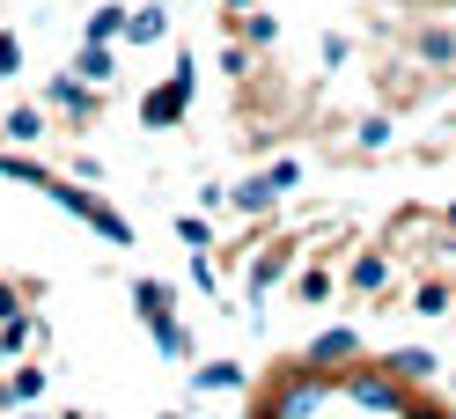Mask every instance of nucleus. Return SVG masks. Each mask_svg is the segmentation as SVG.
Returning <instances> with one entry per match:
<instances>
[{
	"label": "nucleus",
	"mask_w": 456,
	"mask_h": 419,
	"mask_svg": "<svg viewBox=\"0 0 456 419\" xmlns=\"http://www.w3.org/2000/svg\"><path fill=\"white\" fill-rule=\"evenodd\" d=\"M133 302H140V317H148V331H155V339H162L169 353H184V331H177V317H169V310H177V294H169L162 279H140V287H133Z\"/></svg>",
	"instance_id": "1"
},
{
	"label": "nucleus",
	"mask_w": 456,
	"mask_h": 419,
	"mask_svg": "<svg viewBox=\"0 0 456 419\" xmlns=\"http://www.w3.org/2000/svg\"><path fill=\"white\" fill-rule=\"evenodd\" d=\"M184 103H191V60L169 74V89H162V96L140 103V118H148V125H177V118H184Z\"/></svg>",
	"instance_id": "2"
},
{
	"label": "nucleus",
	"mask_w": 456,
	"mask_h": 419,
	"mask_svg": "<svg viewBox=\"0 0 456 419\" xmlns=\"http://www.w3.org/2000/svg\"><path fill=\"white\" fill-rule=\"evenodd\" d=\"M390 375H405V383H427V375H435V353H419V346L390 353Z\"/></svg>",
	"instance_id": "3"
},
{
	"label": "nucleus",
	"mask_w": 456,
	"mask_h": 419,
	"mask_svg": "<svg viewBox=\"0 0 456 419\" xmlns=\"http://www.w3.org/2000/svg\"><path fill=\"white\" fill-rule=\"evenodd\" d=\"M383 279H390V258H383V250H368V258L354 265V287H361V294H376Z\"/></svg>",
	"instance_id": "4"
},
{
	"label": "nucleus",
	"mask_w": 456,
	"mask_h": 419,
	"mask_svg": "<svg viewBox=\"0 0 456 419\" xmlns=\"http://www.w3.org/2000/svg\"><path fill=\"white\" fill-rule=\"evenodd\" d=\"M419 60H427V67L456 60V30H427V37H419Z\"/></svg>",
	"instance_id": "5"
},
{
	"label": "nucleus",
	"mask_w": 456,
	"mask_h": 419,
	"mask_svg": "<svg viewBox=\"0 0 456 419\" xmlns=\"http://www.w3.org/2000/svg\"><path fill=\"white\" fill-rule=\"evenodd\" d=\"M236 383H243L236 360H214V368H199V390H236Z\"/></svg>",
	"instance_id": "6"
},
{
	"label": "nucleus",
	"mask_w": 456,
	"mask_h": 419,
	"mask_svg": "<svg viewBox=\"0 0 456 419\" xmlns=\"http://www.w3.org/2000/svg\"><path fill=\"white\" fill-rule=\"evenodd\" d=\"M118 30H133V22H126V8H96V22H89V37L103 44V37H118Z\"/></svg>",
	"instance_id": "7"
},
{
	"label": "nucleus",
	"mask_w": 456,
	"mask_h": 419,
	"mask_svg": "<svg viewBox=\"0 0 456 419\" xmlns=\"http://www.w3.org/2000/svg\"><path fill=\"white\" fill-rule=\"evenodd\" d=\"M74 74H81V81H103V74H110V52L89 37V52H81V67H74Z\"/></svg>",
	"instance_id": "8"
},
{
	"label": "nucleus",
	"mask_w": 456,
	"mask_h": 419,
	"mask_svg": "<svg viewBox=\"0 0 456 419\" xmlns=\"http://www.w3.org/2000/svg\"><path fill=\"white\" fill-rule=\"evenodd\" d=\"M354 398H361V405H390V412H397V405H405V398H397V390H390V383H354Z\"/></svg>",
	"instance_id": "9"
},
{
	"label": "nucleus",
	"mask_w": 456,
	"mask_h": 419,
	"mask_svg": "<svg viewBox=\"0 0 456 419\" xmlns=\"http://www.w3.org/2000/svg\"><path fill=\"white\" fill-rule=\"evenodd\" d=\"M162 30H169V15H162V8H148V15H133V37H140V44H155Z\"/></svg>",
	"instance_id": "10"
},
{
	"label": "nucleus",
	"mask_w": 456,
	"mask_h": 419,
	"mask_svg": "<svg viewBox=\"0 0 456 419\" xmlns=\"http://www.w3.org/2000/svg\"><path fill=\"white\" fill-rule=\"evenodd\" d=\"M8 133H15V140H37V133H45V118H37V110H15Z\"/></svg>",
	"instance_id": "11"
},
{
	"label": "nucleus",
	"mask_w": 456,
	"mask_h": 419,
	"mask_svg": "<svg viewBox=\"0 0 456 419\" xmlns=\"http://www.w3.org/2000/svg\"><path fill=\"white\" fill-rule=\"evenodd\" d=\"M52 96H60L67 110H81V103H89V81H60V89H52Z\"/></svg>",
	"instance_id": "12"
},
{
	"label": "nucleus",
	"mask_w": 456,
	"mask_h": 419,
	"mask_svg": "<svg viewBox=\"0 0 456 419\" xmlns=\"http://www.w3.org/2000/svg\"><path fill=\"white\" fill-rule=\"evenodd\" d=\"M331 353H354V331H331V339H317V360H331Z\"/></svg>",
	"instance_id": "13"
},
{
	"label": "nucleus",
	"mask_w": 456,
	"mask_h": 419,
	"mask_svg": "<svg viewBox=\"0 0 456 419\" xmlns=\"http://www.w3.org/2000/svg\"><path fill=\"white\" fill-rule=\"evenodd\" d=\"M15 67H22V44H15V37H0V74H15Z\"/></svg>",
	"instance_id": "14"
},
{
	"label": "nucleus",
	"mask_w": 456,
	"mask_h": 419,
	"mask_svg": "<svg viewBox=\"0 0 456 419\" xmlns=\"http://www.w3.org/2000/svg\"><path fill=\"white\" fill-rule=\"evenodd\" d=\"M15 317H22V310H15V294H8V287H0V324H15Z\"/></svg>",
	"instance_id": "15"
},
{
	"label": "nucleus",
	"mask_w": 456,
	"mask_h": 419,
	"mask_svg": "<svg viewBox=\"0 0 456 419\" xmlns=\"http://www.w3.org/2000/svg\"><path fill=\"white\" fill-rule=\"evenodd\" d=\"M228 8H250V0H228Z\"/></svg>",
	"instance_id": "16"
},
{
	"label": "nucleus",
	"mask_w": 456,
	"mask_h": 419,
	"mask_svg": "<svg viewBox=\"0 0 456 419\" xmlns=\"http://www.w3.org/2000/svg\"><path fill=\"white\" fill-rule=\"evenodd\" d=\"M0 353H8V339H0Z\"/></svg>",
	"instance_id": "17"
},
{
	"label": "nucleus",
	"mask_w": 456,
	"mask_h": 419,
	"mask_svg": "<svg viewBox=\"0 0 456 419\" xmlns=\"http://www.w3.org/2000/svg\"><path fill=\"white\" fill-rule=\"evenodd\" d=\"M449 221H456V206H449Z\"/></svg>",
	"instance_id": "18"
}]
</instances>
